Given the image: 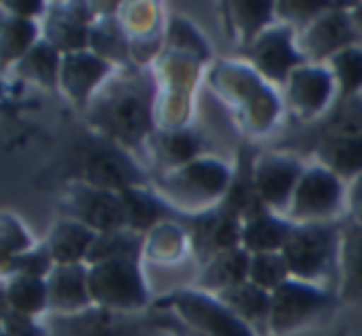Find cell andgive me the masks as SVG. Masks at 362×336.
Wrapping results in <instances>:
<instances>
[{
	"instance_id": "6da1fadb",
	"label": "cell",
	"mask_w": 362,
	"mask_h": 336,
	"mask_svg": "<svg viewBox=\"0 0 362 336\" xmlns=\"http://www.w3.org/2000/svg\"><path fill=\"white\" fill-rule=\"evenodd\" d=\"M152 81L131 73L98 99L92 120L99 129L126 145H138L151 129Z\"/></svg>"
},
{
	"instance_id": "7a4b0ae2",
	"label": "cell",
	"mask_w": 362,
	"mask_h": 336,
	"mask_svg": "<svg viewBox=\"0 0 362 336\" xmlns=\"http://www.w3.org/2000/svg\"><path fill=\"white\" fill-rule=\"evenodd\" d=\"M138 255L101 262L88 274V292L105 308L134 310L144 306L147 292L138 269Z\"/></svg>"
},
{
	"instance_id": "3957f363",
	"label": "cell",
	"mask_w": 362,
	"mask_h": 336,
	"mask_svg": "<svg viewBox=\"0 0 362 336\" xmlns=\"http://www.w3.org/2000/svg\"><path fill=\"white\" fill-rule=\"evenodd\" d=\"M338 233L329 225H304L292 230L283 246L288 269L303 279H317L334 265Z\"/></svg>"
},
{
	"instance_id": "277c9868",
	"label": "cell",
	"mask_w": 362,
	"mask_h": 336,
	"mask_svg": "<svg viewBox=\"0 0 362 336\" xmlns=\"http://www.w3.org/2000/svg\"><path fill=\"white\" fill-rule=\"evenodd\" d=\"M161 304L177 308L184 324L205 336H255V331L228 306L197 292H179Z\"/></svg>"
},
{
	"instance_id": "5b68a950",
	"label": "cell",
	"mask_w": 362,
	"mask_h": 336,
	"mask_svg": "<svg viewBox=\"0 0 362 336\" xmlns=\"http://www.w3.org/2000/svg\"><path fill=\"white\" fill-rule=\"evenodd\" d=\"M327 292L296 282H285L271 297L269 328L276 335H285L306 324L331 303Z\"/></svg>"
},
{
	"instance_id": "8992f818",
	"label": "cell",
	"mask_w": 362,
	"mask_h": 336,
	"mask_svg": "<svg viewBox=\"0 0 362 336\" xmlns=\"http://www.w3.org/2000/svg\"><path fill=\"white\" fill-rule=\"evenodd\" d=\"M64 209L67 214L78 219V223L87 228L101 230L103 233L115 232L126 223L120 197H115L112 191L99 190L94 186H81L71 191Z\"/></svg>"
},
{
	"instance_id": "52a82bcc",
	"label": "cell",
	"mask_w": 362,
	"mask_h": 336,
	"mask_svg": "<svg viewBox=\"0 0 362 336\" xmlns=\"http://www.w3.org/2000/svg\"><path fill=\"white\" fill-rule=\"evenodd\" d=\"M228 184V172L216 161H197L163 180V187L184 202H204L218 197Z\"/></svg>"
},
{
	"instance_id": "ba28073f",
	"label": "cell",
	"mask_w": 362,
	"mask_h": 336,
	"mask_svg": "<svg viewBox=\"0 0 362 336\" xmlns=\"http://www.w3.org/2000/svg\"><path fill=\"white\" fill-rule=\"evenodd\" d=\"M83 175L90 186L106 191L117 190L119 193L145 180L134 163L124 152L112 147L92 149L85 161Z\"/></svg>"
},
{
	"instance_id": "9c48e42d",
	"label": "cell",
	"mask_w": 362,
	"mask_h": 336,
	"mask_svg": "<svg viewBox=\"0 0 362 336\" xmlns=\"http://www.w3.org/2000/svg\"><path fill=\"white\" fill-rule=\"evenodd\" d=\"M341 200L338 175L329 170L315 168L308 172L293 191V216L322 218L336 211Z\"/></svg>"
},
{
	"instance_id": "30bf717a",
	"label": "cell",
	"mask_w": 362,
	"mask_h": 336,
	"mask_svg": "<svg viewBox=\"0 0 362 336\" xmlns=\"http://www.w3.org/2000/svg\"><path fill=\"white\" fill-rule=\"evenodd\" d=\"M359 41L352 16L343 9L331 11L318 18L304 37V50L313 59H324L331 53H339L350 48L352 42Z\"/></svg>"
},
{
	"instance_id": "8fae6325",
	"label": "cell",
	"mask_w": 362,
	"mask_h": 336,
	"mask_svg": "<svg viewBox=\"0 0 362 336\" xmlns=\"http://www.w3.org/2000/svg\"><path fill=\"white\" fill-rule=\"evenodd\" d=\"M300 177V165L292 158L269 156L255 168V184L262 202L279 207L296 191Z\"/></svg>"
},
{
	"instance_id": "7c38bea8",
	"label": "cell",
	"mask_w": 362,
	"mask_h": 336,
	"mask_svg": "<svg viewBox=\"0 0 362 336\" xmlns=\"http://www.w3.org/2000/svg\"><path fill=\"white\" fill-rule=\"evenodd\" d=\"M255 64L267 76L285 80L293 66L303 62V57L293 50L292 32L288 27L272 28L255 41L251 48Z\"/></svg>"
},
{
	"instance_id": "4fadbf2b",
	"label": "cell",
	"mask_w": 362,
	"mask_h": 336,
	"mask_svg": "<svg viewBox=\"0 0 362 336\" xmlns=\"http://www.w3.org/2000/svg\"><path fill=\"white\" fill-rule=\"evenodd\" d=\"M239 241L237 218L225 209L205 214L194 223V248L202 258L235 248Z\"/></svg>"
},
{
	"instance_id": "5bb4252c",
	"label": "cell",
	"mask_w": 362,
	"mask_h": 336,
	"mask_svg": "<svg viewBox=\"0 0 362 336\" xmlns=\"http://www.w3.org/2000/svg\"><path fill=\"white\" fill-rule=\"evenodd\" d=\"M221 301L255 331L264 332L271 320V297L255 283H240L221 292Z\"/></svg>"
},
{
	"instance_id": "9a60e30c",
	"label": "cell",
	"mask_w": 362,
	"mask_h": 336,
	"mask_svg": "<svg viewBox=\"0 0 362 336\" xmlns=\"http://www.w3.org/2000/svg\"><path fill=\"white\" fill-rule=\"evenodd\" d=\"M108 73V64L103 59L88 55L85 52L69 53L64 59L62 66V83L67 94L76 103L83 105L88 94L99 80Z\"/></svg>"
},
{
	"instance_id": "2e32d148",
	"label": "cell",
	"mask_w": 362,
	"mask_h": 336,
	"mask_svg": "<svg viewBox=\"0 0 362 336\" xmlns=\"http://www.w3.org/2000/svg\"><path fill=\"white\" fill-rule=\"evenodd\" d=\"M290 233H292V228L288 223H283L281 219H276L267 214L258 200L247 212V223L243 232V239L247 250L257 251V253H267V251L285 246Z\"/></svg>"
},
{
	"instance_id": "e0dca14e",
	"label": "cell",
	"mask_w": 362,
	"mask_h": 336,
	"mask_svg": "<svg viewBox=\"0 0 362 336\" xmlns=\"http://www.w3.org/2000/svg\"><path fill=\"white\" fill-rule=\"evenodd\" d=\"M48 297L49 304L60 310H76L87 306L90 292L83 267L78 264L59 265L49 278Z\"/></svg>"
},
{
	"instance_id": "ac0fdd59",
	"label": "cell",
	"mask_w": 362,
	"mask_h": 336,
	"mask_svg": "<svg viewBox=\"0 0 362 336\" xmlns=\"http://www.w3.org/2000/svg\"><path fill=\"white\" fill-rule=\"evenodd\" d=\"M331 76L322 69H297L290 81V101L303 113L318 112L324 108L331 95Z\"/></svg>"
},
{
	"instance_id": "d6986e66",
	"label": "cell",
	"mask_w": 362,
	"mask_h": 336,
	"mask_svg": "<svg viewBox=\"0 0 362 336\" xmlns=\"http://www.w3.org/2000/svg\"><path fill=\"white\" fill-rule=\"evenodd\" d=\"M251 262L246 251L239 248H230L214 257V260L207 265L200 285L211 290H226L244 283V278L250 272Z\"/></svg>"
},
{
	"instance_id": "ffe728a7",
	"label": "cell",
	"mask_w": 362,
	"mask_h": 336,
	"mask_svg": "<svg viewBox=\"0 0 362 336\" xmlns=\"http://www.w3.org/2000/svg\"><path fill=\"white\" fill-rule=\"evenodd\" d=\"M94 243L90 228L78 221H62L55 226L49 237V255L59 265L76 264L81 257H87Z\"/></svg>"
},
{
	"instance_id": "44dd1931",
	"label": "cell",
	"mask_w": 362,
	"mask_h": 336,
	"mask_svg": "<svg viewBox=\"0 0 362 336\" xmlns=\"http://www.w3.org/2000/svg\"><path fill=\"white\" fill-rule=\"evenodd\" d=\"M343 297L362 303V225L354 221L343 232Z\"/></svg>"
},
{
	"instance_id": "7402d4cb",
	"label": "cell",
	"mask_w": 362,
	"mask_h": 336,
	"mask_svg": "<svg viewBox=\"0 0 362 336\" xmlns=\"http://www.w3.org/2000/svg\"><path fill=\"white\" fill-rule=\"evenodd\" d=\"M87 13L80 9H59L53 11L48 20L46 34L55 48L81 50L87 45Z\"/></svg>"
},
{
	"instance_id": "603a6c76",
	"label": "cell",
	"mask_w": 362,
	"mask_h": 336,
	"mask_svg": "<svg viewBox=\"0 0 362 336\" xmlns=\"http://www.w3.org/2000/svg\"><path fill=\"white\" fill-rule=\"evenodd\" d=\"M320 156L332 173L341 177L362 175V133L322 145Z\"/></svg>"
},
{
	"instance_id": "cb8c5ba5",
	"label": "cell",
	"mask_w": 362,
	"mask_h": 336,
	"mask_svg": "<svg viewBox=\"0 0 362 336\" xmlns=\"http://www.w3.org/2000/svg\"><path fill=\"white\" fill-rule=\"evenodd\" d=\"M6 299L11 304V310L30 317L41 311L49 301L48 286L41 282V278L18 274L7 289Z\"/></svg>"
},
{
	"instance_id": "d4e9b609",
	"label": "cell",
	"mask_w": 362,
	"mask_h": 336,
	"mask_svg": "<svg viewBox=\"0 0 362 336\" xmlns=\"http://www.w3.org/2000/svg\"><path fill=\"white\" fill-rule=\"evenodd\" d=\"M119 197L124 205V218H126V223L131 228H148L165 212V207L147 191L127 187V190L120 191Z\"/></svg>"
},
{
	"instance_id": "484cf974",
	"label": "cell",
	"mask_w": 362,
	"mask_h": 336,
	"mask_svg": "<svg viewBox=\"0 0 362 336\" xmlns=\"http://www.w3.org/2000/svg\"><path fill=\"white\" fill-rule=\"evenodd\" d=\"M57 69H59V57L53 46L39 42L20 60L18 71L25 78L39 81L45 87H55Z\"/></svg>"
},
{
	"instance_id": "4316f807",
	"label": "cell",
	"mask_w": 362,
	"mask_h": 336,
	"mask_svg": "<svg viewBox=\"0 0 362 336\" xmlns=\"http://www.w3.org/2000/svg\"><path fill=\"white\" fill-rule=\"evenodd\" d=\"M141 239L133 236V233H122L119 230L108 233H101L99 239H94L90 250L87 253V260L101 262L110 260L115 257H126V255H138L140 253Z\"/></svg>"
},
{
	"instance_id": "83f0119b",
	"label": "cell",
	"mask_w": 362,
	"mask_h": 336,
	"mask_svg": "<svg viewBox=\"0 0 362 336\" xmlns=\"http://www.w3.org/2000/svg\"><path fill=\"white\" fill-rule=\"evenodd\" d=\"M35 37V27L32 21L25 18H11L2 23V60L7 64L9 60L23 59L30 50V42Z\"/></svg>"
},
{
	"instance_id": "f1b7e54d",
	"label": "cell",
	"mask_w": 362,
	"mask_h": 336,
	"mask_svg": "<svg viewBox=\"0 0 362 336\" xmlns=\"http://www.w3.org/2000/svg\"><path fill=\"white\" fill-rule=\"evenodd\" d=\"M122 318L110 317L106 313L83 315L80 318H73L69 325L64 329V336H131V329L120 324Z\"/></svg>"
},
{
	"instance_id": "f546056e",
	"label": "cell",
	"mask_w": 362,
	"mask_h": 336,
	"mask_svg": "<svg viewBox=\"0 0 362 336\" xmlns=\"http://www.w3.org/2000/svg\"><path fill=\"white\" fill-rule=\"evenodd\" d=\"M336 76L339 80V91L343 99H350L362 88V48H350L332 57Z\"/></svg>"
},
{
	"instance_id": "4dcf8cb0",
	"label": "cell",
	"mask_w": 362,
	"mask_h": 336,
	"mask_svg": "<svg viewBox=\"0 0 362 336\" xmlns=\"http://www.w3.org/2000/svg\"><path fill=\"white\" fill-rule=\"evenodd\" d=\"M288 271L290 269L285 257H279L274 253H258L251 260L250 267V274L255 285H258L260 289L274 290L286 282V272Z\"/></svg>"
},
{
	"instance_id": "1f68e13d",
	"label": "cell",
	"mask_w": 362,
	"mask_h": 336,
	"mask_svg": "<svg viewBox=\"0 0 362 336\" xmlns=\"http://www.w3.org/2000/svg\"><path fill=\"white\" fill-rule=\"evenodd\" d=\"M92 48L98 55L110 57L113 60H124L127 57V45L119 25L112 20H105L90 30Z\"/></svg>"
},
{
	"instance_id": "d6a6232c",
	"label": "cell",
	"mask_w": 362,
	"mask_h": 336,
	"mask_svg": "<svg viewBox=\"0 0 362 336\" xmlns=\"http://www.w3.org/2000/svg\"><path fill=\"white\" fill-rule=\"evenodd\" d=\"M233 23L239 28L244 42H250L253 35L271 20L269 2H237L233 4Z\"/></svg>"
},
{
	"instance_id": "836d02e7",
	"label": "cell",
	"mask_w": 362,
	"mask_h": 336,
	"mask_svg": "<svg viewBox=\"0 0 362 336\" xmlns=\"http://www.w3.org/2000/svg\"><path fill=\"white\" fill-rule=\"evenodd\" d=\"M158 147L163 158L170 163H184L193 158L200 149V141L194 134L186 131L161 134L158 138Z\"/></svg>"
},
{
	"instance_id": "e575fe53",
	"label": "cell",
	"mask_w": 362,
	"mask_h": 336,
	"mask_svg": "<svg viewBox=\"0 0 362 336\" xmlns=\"http://www.w3.org/2000/svg\"><path fill=\"white\" fill-rule=\"evenodd\" d=\"M49 251L46 250H37L32 251V253L25 255H16L11 260V265L4 267L11 269V271H18L20 274L25 276H35V278H41L46 271L49 269Z\"/></svg>"
},
{
	"instance_id": "d590c367",
	"label": "cell",
	"mask_w": 362,
	"mask_h": 336,
	"mask_svg": "<svg viewBox=\"0 0 362 336\" xmlns=\"http://www.w3.org/2000/svg\"><path fill=\"white\" fill-rule=\"evenodd\" d=\"M30 246V239L25 236L23 230L20 228L14 219L4 216L2 221V248H4V258H7V255H13L16 257L18 251L25 250V248Z\"/></svg>"
},
{
	"instance_id": "8d00e7d4",
	"label": "cell",
	"mask_w": 362,
	"mask_h": 336,
	"mask_svg": "<svg viewBox=\"0 0 362 336\" xmlns=\"http://www.w3.org/2000/svg\"><path fill=\"white\" fill-rule=\"evenodd\" d=\"M4 329L7 336H46V332L32 322L27 315L16 313V311H6L4 313Z\"/></svg>"
},
{
	"instance_id": "74e56055",
	"label": "cell",
	"mask_w": 362,
	"mask_h": 336,
	"mask_svg": "<svg viewBox=\"0 0 362 336\" xmlns=\"http://www.w3.org/2000/svg\"><path fill=\"white\" fill-rule=\"evenodd\" d=\"M334 6L329 2H281L279 4V14L292 21H308L310 18L317 16L327 7Z\"/></svg>"
},
{
	"instance_id": "f35d334b",
	"label": "cell",
	"mask_w": 362,
	"mask_h": 336,
	"mask_svg": "<svg viewBox=\"0 0 362 336\" xmlns=\"http://www.w3.org/2000/svg\"><path fill=\"white\" fill-rule=\"evenodd\" d=\"M350 200H352L354 216H356L357 223H361L362 225V175L357 177L356 184H354L352 197H350Z\"/></svg>"
},
{
	"instance_id": "ab89813d",
	"label": "cell",
	"mask_w": 362,
	"mask_h": 336,
	"mask_svg": "<svg viewBox=\"0 0 362 336\" xmlns=\"http://www.w3.org/2000/svg\"><path fill=\"white\" fill-rule=\"evenodd\" d=\"M7 6L14 7L13 11L20 13L21 16H30V14H35L41 11L42 4L41 2H9Z\"/></svg>"
},
{
	"instance_id": "60d3db41",
	"label": "cell",
	"mask_w": 362,
	"mask_h": 336,
	"mask_svg": "<svg viewBox=\"0 0 362 336\" xmlns=\"http://www.w3.org/2000/svg\"><path fill=\"white\" fill-rule=\"evenodd\" d=\"M172 329L177 332V335H180V336H205V335H202V332L191 329L189 325H186V324L182 325V324H179V322H173Z\"/></svg>"
},
{
	"instance_id": "b9f144b4",
	"label": "cell",
	"mask_w": 362,
	"mask_h": 336,
	"mask_svg": "<svg viewBox=\"0 0 362 336\" xmlns=\"http://www.w3.org/2000/svg\"><path fill=\"white\" fill-rule=\"evenodd\" d=\"M350 16H352L354 27H356L357 35H359V39H362V4H361V6H357L356 9L350 13Z\"/></svg>"
},
{
	"instance_id": "7bdbcfd3",
	"label": "cell",
	"mask_w": 362,
	"mask_h": 336,
	"mask_svg": "<svg viewBox=\"0 0 362 336\" xmlns=\"http://www.w3.org/2000/svg\"><path fill=\"white\" fill-rule=\"evenodd\" d=\"M4 336H7V335H4Z\"/></svg>"
}]
</instances>
